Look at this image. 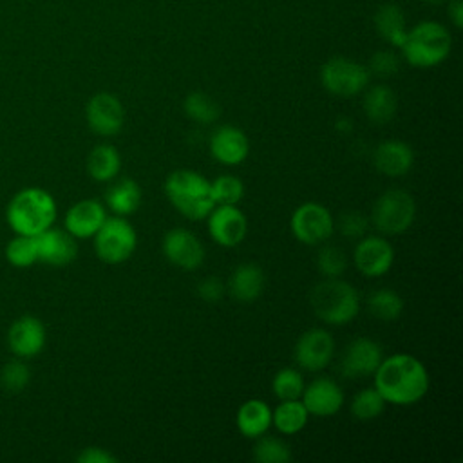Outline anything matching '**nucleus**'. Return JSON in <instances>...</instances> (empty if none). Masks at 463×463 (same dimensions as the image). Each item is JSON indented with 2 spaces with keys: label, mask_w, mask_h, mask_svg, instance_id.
<instances>
[{
  "label": "nucleus",
  "mask_w": 463,
  "mask_h": 463,
  "mask_svg": "<svg viewBox=\"0 0 463 463\" xmlns=\"http://www.w3.org/2000/svg\"><path fill=\"white\" fill-rule=\"evenodd\" d=\"M382 358H383V353L378 342L367 336L354 338L342 353L340 373L345 378L371 376L374 374Z\"/></svg>",
  "instance_id": "nucleus-15"
},
{
  "label": "nucleus",
  "mask_w": 463,
  "mask_h": 463,
  "mask_svg": "<svg viewBox=\"0 0 463 463\" xmlns=\"http://www.w3.org/2000/svg\"><path fill=\"white\" fill-rule=\"evenodd\" d=\"M351 127H353V123L347 121V119H338V121H336V128H338L340 132H351Z\"/></svg>",
  "instance_id": "nucleus-43"
},
{
  "label": "nucleus",
  "mask_w": 463,
  "mask_h": 463,
  "mask_svg": "<svg viewBox=\"0 0 463 463\" xmlns=\"http://www.w3.org/2000/svg\"><path fill=\"white\" fill-rule=\"evenodd\" d=\"M85 118L94 134L110 137L121 132L125 123V109L118 96L110 92H98L87 101Z\"/></svg>",
  "instance_id": "nucleus-10"
},
{
  "label": "nucleus",
  "mask_w": 463,
  "mask_h": 463,
  "mask_svg": "<svg viewBox=\"0 0 463 463\" xmlns=\"http://www.w3.org/2000/svg\"><path fill=\"white\" fill-rule=\"evenodd\" d=\"M449 18L459 29L463 25V0H449Z\"/></svg>",
  "instance_id": "nucleus-42"
},
{
  "label": "nucleus",
  "mask_w": 463,
  "mask_h": 463,
  "mask_svg": "<svg viewBox=\"0 0 463 463\" xmlns=\"http://www.w3.org/2000/svg\"><path fill=\"white\" fill-rule=\"evenodd\" d=\"M353 260L356 269L369 277L385 275L394 262V250L391 242L380 235H364L353 251Z\"/></svg>",
  "instance_id": "nucleus-12"
},
{
  "label": "nucleus",
  "mask_w": 463,
  "mask_h": 463,
  "mask_svg": "<svg viewBox=\"0 0 463 463\" xmlns=\"http://www.w3.org/2000/svg\"><path fill=\"white\" fill-rule=\"evenodd\" d=\"M253 459L259 463H288L291 450L280 438L262 434L253 445Z\"/></svg>",
  "instance_id": "nucleus-34"
},
{
  "label": "nucleus",
  "mask_w": 463,
  "mask_h": 463,
  "mask_svg": "<svg viewBox=\"0 0 463 463\" xmlns=\"http://www.w3.org/2000/svg\"><path fill=\"white\" fill-rule=\"evenodd\" d=\"M165 257L181 269H197L204 260V246L197 235L186 228H172L163 237Z\"/></svg>",
  "instance_id": "nucleus-14"
},
{
  "label": "nucleus",
  "mask_w": 463,
  "mask_h": 463,
  "mask_svg": "<svg viewBox=\"0 0 463 463\" xmlns=\"http://www.w3.org/2000/svg\"><path fill=\"white\" fill-rule=\"evenodd\" d=\"M206 219L210 237L222 248L241 244L248 233V219L237 204H215Z\"/></svg>",
  "instance_id": "nucleus-11"
},
{
  "label": "nucleus",
  "mask_w": 463,
  "mask_h": 463,
  "mask_svg": "<svg viewBox=\"0 0 463 463\" xmlns=\"http://www.w3.org/2000/svg\"><path fill=\"white\" fill-rule=\"evenodd\" d=\"M313 313L329 326L349 324L360 311V295L356 288L340 277L318 282L311 291Z\"/></svg>",
  "instance_id": "nucleus-4"
},
{
  "label": "nucleus",
  "mask_w": 463,
  "mask_h": 463,
  "mask_svg": "<svg viewBox=\"0 0 463 463\" xmlns=\"http://www.w3.org/2000/svg\"><path fill=\"white\" fill-rule=\"evenodd\" d=\"M78 463H116L118 458L101 447H87L76 456Z\"/></svg>",
  "instance_id": "nucleus-41"
},
{
  "label": "nucleus",
  "mask_w": 463,
  "mask_h": 463,
  "mask_svg": "<svg viewBox=\"0 0 463 463\" xmlns=\"http://www.w3.org/2000/svg\"><path fill=\"white\" fill-rule=\"evenodd\" d=\"M369 228V219L360 213V212H345L340 215V221H338V230L344 237H351V239H360L365 235Z\"/></svg>",
  "instance_id": "nucleus-38"
},
{
  "label": "nucleus",
  "mask_w": 463,
  "mask_h": 463,
  "mask_svg": "<svg viewBox=\"0 0 463 463\" xmlns=\"http://www.w3.org/2000/svg\"><path fill=\"white\" fill-rule=\"evenodd\" d=\"M228 289L239 302L257 300L264 291V271H262V268L253 264V262L239 264L230 275Z\"/></svg>",
  "instance_id": "nucleus-22"
},
{
  "label": "nucleus",
  "mask_w": 463,
  "mask_h": 463,
  "mask_svg": "<svg viewBox=\"0 0 463 463\" xmlns=\"http://www.w3.org/2000/svg\"><path fill=\"white\" fill-rule=\"evenodd\" d=\"M107 219V210L98 199H81L65 213V230L74 239H90Z\"/></svg>",
  "instance_id": "nucleus-20"
},
{
  "label": "nucleus",
  "mask_w": 463,
  "mask_h": 463,
  "mask_svg": "<svg viewBox=\"0 0 463 463\" xmlns=\"http://www.w3.org/2000/svg\"><path fill=\"white\" fill-rule=\"evenodd\" d=\"M309 412L304 407L302 400H280V403L271 411V425L280 434H297L307 425Z\"/></svg>",
  "instance_id": "nucleus-27"
},
{
  "label": "nucleus",
  "mask_w": 463,
  "mask_h": 463,
  "mask_svg": "<svg viewBox=\"0 0 463 463\" xmlns=\"http://www.w3.org/2000/svg\"><path fill=\"white\" fill-rule=\"evenodd\" d=\"M317 268L326 279L340 277L347 268V255L338 246L326 244L317 253Z\"/></svg>",
  "instance_id": "nucleus-37"
},
{
  "label": "nucleus",
  "mask_w": 463,
  "mask_h": 463,
  "mask_svg": "<svg viewBox=\"0 0 463 463\" xmlns=\"http://www.w3.org/2000/svg\"><path fill=\"white\" fill-rule=\"evenodd\" d=\"M302 403L313 416H333L344 405V391L342 387L326 376H318L309 382L302 391Z\"/></svg>",
  "instance_id": "nucleus-18"
},
{
  "label": "nucleus",
  "mask_w": 463,
  "mask_h": 463,
  "mask_svg": "<svg viewBox=\"0 0 463 463\" xmlns=\"http://www.w3.org/2000/svg\"><path fill=\"white\" fill-rule=\"evenodd\" d=\"M210 154L212 157L226 166L241 165L250 154L248 136L233 125H221L210 136Z\"/></svg>",
  "instance_id": "nucleus-17"
},
{
  "label": "nucleus",
  "mask_w": 463,
  "mask_h": 463,
  "mask_svg": "<svg viewBox=\"0 0 463 463\" xmlns=\"http://www.w3.org/2000/svg\"><path fill=\"white\" fill-rule=\"evenodd\" d=\"M143 199L141 186L128 177H123L116 183H112L105 192V203L112 210L114 215L127 217L134 213Z\"/></svg>",
  "instance_id": "nucleus-25"
},
{
  "label": "nucleus",
  "mask_w": 463,
  "mask_h": 463,
  "mask_svg": "<svg viewBox=\"0 0 463 463\" xmlns=\"http://www.w3.org/2000/svg\"><path fill=\"white\" fill-rule=\"evenodd\" d=\"M425 2H429V4H441L443 0H425Z\"/></svg>",
  "instance_id": "nucleus-44"
},
{
  "label": "nucleus",
  "mask_w": 463,
  "mask_h": 463,
  "mask_svg": "<svg viewBox=\"0 0 463 463\" xmlns=\"http://www.w3.org/2000/svg\"><path fill=\"white\" fill-rule=\"evenodd\" d=\"M92 239L94 251L105 264H121L128 260L137 246L134 226L121 215L107 217Z\"/></svg>",
  "instance_id": "nucleus-7"
},
{
  "label": "nucleus",
  "mask_w": 463,
  "mask_h": 463,
  "mask_svg": "<svg viewBox=\"0 0 463 463\" xmlns=\"http://www.w3.org/2000/svg\"><path fill=\"white\" fill-rule=\"evenodd\" d=\"M373 163L380 174L387 177H402L412 168L414 152L411 145L402 139H385L374 148Z\"/></svg>",
  "instance_id": "nucleus-21"
},
{
  "label": "nucleus",
  "mask_w": 463,
  "mask_h": 463,
  "mask_svg": "<svg viewBox=\"0 0 463 463\" xmlns=\"http://www.w3.org/2000/svg\"><path fill=\"white\" fill-rule=\"evenodd\" d=\"M54 197L38 186H29L14 194L5 210L11 230L18 235H38L51 228L56 219Z\"/></svg>",
  "instance_id": "nucleus-2"
},
{
  "label": "nucleus",
  "mask_w": 463,
  "mask_h": 463,
  "mask_svg": "<svg viewBox=\"0 0 463 463\" xmlns=\"http://www.w3.org/2000/svg\"><path fill=\"white\" fill-rule=\"evenodd\" d=\"M369 78L371 74L365 65L344 56L327 60L320 69V81L324 89L340 98H351L365 90Z\"/></svg>",
  "instance_id": "nucleus-8"
},
{
  "label": "nucleus",
  "mask_w": 463,
  "mask_h": 463,
  "mask_svg": "<svg viewBox=\"0 0 463 463\" xmlns=\"http://www.w3.org/2000/svg\"><path fill=\"white\" fill-rule=\"evenodd\" d=\"M416 217V201L414 197L398 188L385 190L373 206L371 222L383 235H400L405 233Z\"/></svg>",
  "instance_id": "nucleus-6"
},
{
  "label": "nucleus",
  "mask_w": 463,
  "mask_h": 463,
  "mask_svg": "<svg viewBox=\"0 0 463 463\" xmlns=\"http://www.w3.org/2000/svg\"><path fill=\"white\" fill-rule=\"evenodd\" d=\"M385 409V400L374 387L362 389L351 400V414L360 421H371L378 418Z\"/></svg>",
  "instance_id": "nucleus-32"
},
{
  "label": "nucleus",
  "mask_w": 463,
  "mask_h": 463,
  "mask_svg": "<svg viewBox=\"0 0 463 463\" xmlns=\"http://www.w3.org/2000/svg\"><path fill=\"white\" fill-rule=\"evenodd\" d=\"M306 383H304V376L298 369L295 367H284L280 369L271 382V389L273 394L279 400H297L302 396Z\"/></svg>",
  "instance_id": "nucleus-33"
},
{
  "label": "nucleus",
  "mask_w": 463,
  "mask_h": 463,
  "mask_svg": "<svg viewBox=\"0 0 463 463\" xmlns=\"http://www.w3.org/2000/svg\"><path fill=\"white\" fill-rule=\"evenodd\" d=\"M165 194L170 204L190 221L206 219L215 206L210 192V181L197 170L179 168L168 174L165 181Z\"/></svg>",
  "instance_id": "nucleus-3"
},
{
  "label": "nucleus",
  "mask_w": 463,
  "mask_h": 463,
  "mask_svg": "<svg viewBox=\"0 0 463 463\" xmlns=\"http://www.w3.org/2000/svg\"><path fill=\"white\" fill-rule=\"evenodd\" d=\"M400 67V61L396 58L394 52L391 51H378L371 56L369 60V65H367V71L369 74H376L380 78H387V76H392Z\"/></svg>",
  "instance_id": "nucleus-39"
},
{
  "label": "nucleus",
  "mask_w": 463,
  "mask_h": 463,
  "mask_svg": "<svg viewBox=\"0 0 463 463\" xmlns=\"http://www.w3.org/2000/svg\"><path fill=\"white\" fill-rule=\"evenodd\" d=\"M31 380V371L24 358H14L0 369V385L5 392H22Z\"/></svg>",
  "instance_id": "nucleus-36"
},
{
  "label": "nucleus",
  "mask_w": 463,
  "mask_h": 463,
  "mask_svg": "<svg viewBox=\"0 0 463 463\" xmlns=\"http://www.w3.org/2000/svg\"><path fill=\"white\" fill-rule=\"evenodd\" d=\"M226 286L217 277H206L197 284V295L206 302H217L222 298Z\"/></svg>",
  "instance_id": "nucleus-40"
},
{
  "label": "nucleus",
  "mask_w": 463,
  "mask_h": 463,
  "mask_svg": "<svg viewBox=\"0 0 463 463\" xmlns=\"http://www.w3.org/2000/svg\"><path fill=\"white\" fill-rule=\"evenodd\" d=\"M374 27L385 42L394 47H402L407 34L405 14L396 4H383L378 7L374 14Z\"/></svg>",
  "instance_id": "nucleus-28"
},
{
  "label": "nucleus",
  "mask_w": 463,
  "mask_h": 463,
  "mask_svg": "<svg viewBox=\"0 0 463 463\" xmlns=\"http://www.w3.org/2000/svg\"><path fill=\"white\" fill-rule=\"evenodd\" d=\"M452 47L450 33L445 25L438 22H420L411 31H407L402 43L403 58L409 65L429 69L436 67L449 56Z\"/></svg>",
  "instance_id": "nucleus-5"
},
{
  "label": "nucleus",
  "mask_w": 463,
  "mask_h": 463,
  "mask_svg": "<svg viewBox=\"0 0 463 463\" xmlns=\"http://www.w3.org/2000/svg\"><path fill=\"white\" fill-rule=\"evenodd\" d=\"M47 333L40 318L33 315L18 317L7 331V345L18 358H33L45 347Z\"/></svg>",
  "instance_id": "nucleus-16"
},
{
  "label": "nucleus",
  "mask_w": 463,
  "mask_h": 463,
  "mask_svg": "<svg viewBox=\"0 0 463 463\" xmlns=\"http://www.w3.org/2000/svg\"><path fill=\"white\" fill-rule=\"evenodd\" d=\"M36 248H38V262L49 266H67L78 255L76 239L61 228H47L36 235Z\"/></svg>",
  "instance_id": "nucleus-19"
},
{
  "label": "nucleus",
  "mask_w": 463,
  "mask_h": 463,
  "mask_svg": "<svg viewBox=\"0 0 463 463\" xmlns=\"http://www.w3.org/2000/svg\"><path fill=\"white\" fill-rule=\"evenodd\" d=\"M183 110L192 121L201 125L215 123L221 116L219 103L204 92H190L183 101Z\"/></svg>",
  "instance_id": "nucleus-30"
},
{
  "label": "nucleus",
  "mask_w": 463,
  "mask_h": 463,
  "mask_svg": "<svg viewBox=\"0 0 463 463\" xmlns=\"http://www.w3.org/2000/svg\"><path fill=\"white\" fill-rule=\"evenodd\" d=\"M362 105H364L365 116L373 123L383 125V123H389L394 118L398 99H396V94L391 87L380 83V85H373L365 90Z\"/></svg>",
  "instance_id": "nucleus-24"
},
{
  "label": "nucleus",
  "mask_w": 463,
  "mask_h": 463,
  "mask_svg": "<svg viewBox=\"0 0 463 463\" xmlns=\"http://www.w3.org/2000/svg\"><path fill=\"white\" fill-rule=\"evenodd\" d=\"M289 228L298 242L317 246L326 242L333 235L335 221L331 212L324 204L307 201L295 208L289 219Z\"/></svg>",
  "instance_id": "nucleus-9"
},
{
  "label": "nucleus",
  "mask_w": 463,
  "mask_h": 463,
  "mask_svg": "<svg viewBox=\"0 0 463 463\" xmlns=\"http://www.w3.org/2000/svg\"><path fill=\"white\" fill-rule=\"evenodd\" d=\"M403 307H405L403 298L394 289H389V288L374 289L367 297L369 313L382 322H392L400 318V315L403 313Z\"/></svg>",
  "instance_id": "nucleus-29"
},
{
  "label": "nucleus",
  "mask_w": 463,
  "mask_h": 463,
  "mask_svg": "<svg viewBox=\"0 0 463 463\" xmlns=\"http://www.w3.org/2000/svg\"><path fill=\"white\" fill-rule=\"evenodd\" d=\"M121 170V156L112 145H98L87 156V172L94 181H112Z\"/></svg>",
  "instance_id": "nucleus-26"
},
{
  "label": "nucleus",
  "mask_w": 463,
  "mask_h": 463,
  "mask_svg": "<svg viewBox=\"0 0 463 463\" xmlns=\"http://www.w3.org/2000/svg\"><path fill=\"white\" fill-rule=\"evenodd\" d=\"M5 259L14 268H29L38 262L36 235H14L5 246Z\"/></svg>",
  "instance_id": "nucleus-31"
},
{
  "label": "nucleus",
  "mask_w": 463,
  "mask_h": 463,
  "mask_svg": "<svg viewBox=\"0 0 463 463\" xmlns=\"http://www.w3.org/2000/svg\"><path fill=\"white\" fill-rule=\"evenodd\" d=\"M210 192L215 204H237L244 197V184L235 175H219L210 181Z\"/></svg>",
  "instance_id": "nucleus-35"
},
{
  "label": "nucleus",
  "mask_w": 463,
  "mask_h": 463,
  "mask_svg": "<svg viewBox=\"0 0 463 463\" xmlns=\"http://www.w3.org/2000/svg\"><path fill=\"white\" fill-rule=\"evenodd\" d=\"M374 389L385 403L412 405L429 391V373L412 354L396 353L382 358L374 371Z\"/></svg>",
  "instance_id": "nucleus-1"
},
{
  "label": "nucleus",
  "mask_w": 463,
  "mask_h": 463,
  "mask_svg": "<svg viewBox=\"0 0 463 463\" xmlns=\"http://www.w3.org/2000/svg\"><path fill=\"white\" fill-rule=\"evenodd\" d=\"M235 423L244 438L257 439L271 427V407L257 398L246 400L237 411Z\"/></svg>",
  "instance_id": "nucleus-23"
},
{
  "label": "nucleus",
  "mask_w": 463,
  "mask_h": 463,
  "mask_svg": "<svg viewBox=\"0 0 463 463\" xmlns=\"http://www.w3.org/2000/svg\"><path fill=\"white\" fill-rule=\"evenodd\" d=\"M335 353V338L329 331L313 327L300 335L295 345V360L300 369L317 373L329 365Z\"/></svg>",
  "instance_id": "nucleus-13"
}]
</instances>
